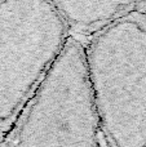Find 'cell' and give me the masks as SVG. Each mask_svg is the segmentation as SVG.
Listing matches in <instances>:
<instances>
[{"mask_svg": "<svg viewBox=\"0 0 146 147\" xmlns=\"http://www.w3.org/2000/svg\"><path fill=\"white\" fill-rule=\"evenodd\" d=\"M137 10L146 12V0H139V3H137Z\"/></svg>", "mask_w": 146, "mask_h": 147, "instance_id": "cell-4", "label": "cell"}, {"mask_svg": "<svg viewBox=\"0 0 146 147\" xmlns=\"http://www.w3.org/2000/svg\"><path fill=\"white\" fill-rule=\"evenodd\" d=\"M83 45L102 134L114 147H146V12L119 18Z\"/></svg>", "mask_w": 146, "mask_h": 147, "instance_id": "cell-1", "label": "cell"}, {"mask_svg": "<svg viewBox=\"0 0 146 147\" xmlns=\"http://www.w3.org/2000/svg\"><path fill=\"white\" fill-rule=\"evenodd\" d=\"M71 38L49 0H0V140Z\"/></svg>", "mask_w": 146, "mask_h": 147, "instance_id": "cell-2", "label": "cell"}, {"mask_svg": "<svg viewBox=\"0 0 146 147\" xmlns=\"http://www.w3.org/2000/svg\"><path fill=\"white\" fill-rule=\"evenodd\" d=\"M64 18L71 36L92 38L119 18L137 10L139 0H49Z\"/></svg>", "mask_w": 146, "mask_h": 147, "instance_id": "cell-3", "label": "cell"}]
</instances>
